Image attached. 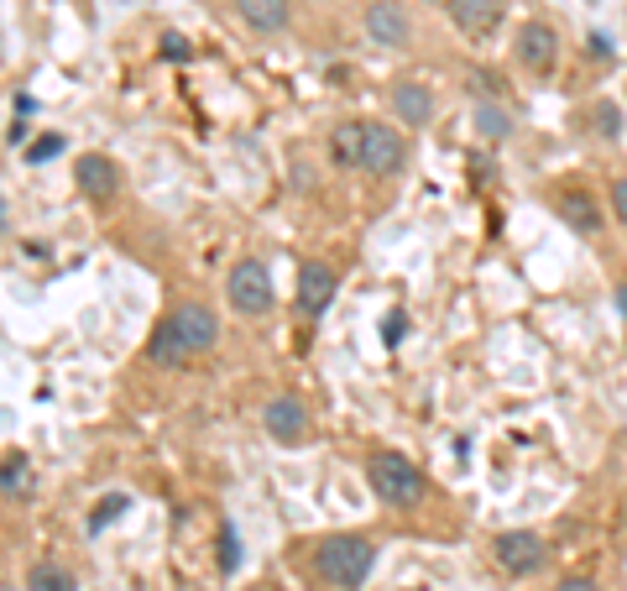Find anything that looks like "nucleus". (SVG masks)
<instances>
[{
    "instance_id": "nucleus-20",
    "label": "nucleus",
    "mask_w": 627,
    "mask_h": 591,
    "mask_svg": "<svg viewBox=\"0 0 627 591\" xmlns=\"http://www.w3.org/2000/svg\"><path fill=\"white\" fill-rule=\"evenodd\" d=\"M126 508H131V498H126V492H110V498H100V503H95V513H89V534H100L105 523H116Z\"/></svg>"
},
{
    "instance_id": "nucleus-8",
    "label": "nucleus",
    "mask_w": 627,
    "mask_h": 591,
    "mask_svg": "<svg viewBox=\"0 0 627 591\" xmlns=\"http://www.w3.org/2000/svg\"><path fill=\"white\" fill-rule=\"evenodd\" d=\"M262 424H267V435L277 440V445H298V440L308 435V408L298 393H277V398L262 408Z\"/></svg>"
},
{
    "instance_id": "nucleus-17",
    "label": "nucleus",
    "mask_w": 627,
    "mask_h": 591,
    "mask_svg": "<svg viewBox=\"0 0 627 591\" xmlns=\"http://www.w3.org/2000/svg\"><path fill=\"white\" fill-rule=\"evenodd\" d=\"M476 131L487 141H508L512 137V116L497 100H476Z\"/></svg>"
},
{
    "instance_id": "nucleus-27",
    "label": "nucleus",
    "mask_w": 627,
    "mask_h": 591,
    "mask_svg": "<svg viewBox=\"0 0 627 591\" xmlns=\"http://www.w3.org/2000/svg\"><path fill=\"white\" fill-rule=\"evenodd\" d=\"M611 215L627 226V174H617L611 178Z\"/></svg>"
},
{
    "instance_id": "nucleus-21",
    "label": "nucleus",
    "mask_w": 627,
    "mask_h": 591,
    "mask_svg": "<svg viewBox=\"0 0 627 591\" xmlns=\"http://www.w3.org/2000/svg\"><path fill=\"white\" fill-rule=\"evenodd\" d=\"M591 126H596V137H617V131H623V110L601 100V105L591 110Z\"/></svg>"
},
{
    "instance_id": "nucleus-1",
    "label": "nucleus",
    "mask_w": 627,
    "mask_h": 591,
    "mask_svg": "<svg viewBox=\"0 0 627 591\" xmlns=\"http://www.w3.org/2000/svg\"><path fill=\"white\" fill-rule=\"evenodd\" d=\"M215 341H221L215 309L199 304V298H184V304H173V309L153 325V335H147V362L184 366V362H194V356H204V351H215Z\"/></svg>"
},
{
    "instance_id": "nucleus-19",
    "label": "nucleus",
    "mask_w": 627,
    "mask_h": 591,
    "mask_svg": "<svg viewBox=\"0 0 627 591\" xmlns=\"http://www.w3.org/2000/svg\"><path fill=\"white\" fill-rule=\"evenodd\" d=\"M27 487H32V466H27V455H6V466H0V492H6V503L27 498Z\"/></svg>"
},
{
    "instance_id": "nucleus-3",
    "label": "nucleus",
    "mask_w": 627,
    "mask_h": 591,
    "mask_svg": "<svg viewBox=\"0 0 627 591\" xmlns=\"http://www.w3.org/2000/svg\"><path fill=\"white\" fill-rule=\"evenodd\" d=\"M366 482H372L382 508H419L424 503V492H429L424 471L398 451H376L372 461H366Z\"/></svg>"
},
{
    "instance_id": "nucleus-2",
    "label": "nucleus",
    "mask_w": 627,
    "mask_h": 591,
    "mask_svg": "<svg viewBox=\"0 0 627 591\" xmlns=\"http://www.w3.org/2000/svg\"><path fill=\"white\" fill-rule=\"evenodd\" d=\"M376 565V544L366 534H330L314 544V575L335 591H361Z\"/></svg>"
},
{
    "instance_id": "nucleus-24",
    "label": "nucleus",
    "mask_w": 627,
    "mask_h": 591,
    "mask_svg": "<svg viewBox=\"0 0 627 591\" xmlns=\"http://www.w3.org/2000/svg\"><path fill=\"white\" fill-rule=\"evenodd\" d=\"M403 335H408V314L403 309H388V314H382V341H388V346H398Z\"/></svg>"
},
{
    "instance_id": "nucleus-16",
    "label": "nucleus",
    "mask_w": 627,
    "mask_h": 591,
    "mask_svg": "<svg viewBox=\"0 0 627 591\" xmlns=\"http://www.w3.org/2000/svg\"><path fill=\"white\" fill-rule=\"evenodd\" d=\"M335 162L340 168H366V121H345L335 126Z\"/></svg>"
},
{
    "instance_id": "nucleus-12",
    "label": "nucleus",
    "mask_w": 627,
    "mask_h": 591,
    "mask_svg": "<svg viewBox=\"0 0 627 591\" xmlns=\"http://www.w3.org/2000/svg\"><path fill=\"white\" fill-rule=\"evenodd\" d=\"M444 11L466 37H492L502 21V0H450Z\"/></svg>"
},
{
    "instance_id": "nucleus-6",
    "label": "nucleus",
    "mask_w": 627,
    "mask_h": 591,
    "mask_svg": "<svg viewBox=\"0 0 627 591\" xmlns=\"http://www.w3.org/2000/svg\"><path fill=\"white\" fill-rule=\"evenodd\" d=\"M403 157H408V141H403V131H398V126L366 121V174L398 178V174H403Z\"/></svg>"
},
{
    "instance_id": "nucleus-18",
    "label": "nucleus",
    "mask_w": 627,
    "mask_h": 591,
    "mask_svg": "<svg viewBox=\"0 0 627 591\" xmlns=\"http://www.w3.org/2000/svg\"><path fill=\"white\" fill-rule=\"evenodd\" d=\"M27 591H79V581H74V571H63V565L37 560L32 571H27Z\"/></svg>"
},
{
    "instance_id": "nucleus-13",
    "label": "nucleus",
    "mask_w": 627,
    "mask_h": 591,
    "mask_svg": "<svg viewBox=\"0 0 627 591\" xmlns=\"http://www.w3.org/2000/svg\"><path fill=\"white\" fill-rule=\"evenodd\" d=\"M236 17L246 21L252 32L272 37V32H288L293 6H288V0H236Z\"/></svg>"
},
{
    "instance_id": "nucleus-29",
    "label": "nucleus",
    "mask_w": 627,
    "mask_h": 591,
    "mask_svg": "<svg viewBox=\"0 0 627 591\" xmlns=\"http://www.w3.org/2000/svg\"><path fill=\"white\" fill-rule=\"evenodd\" d=\"M555 591H601V587H596L591 575H565V581H560Z\"/></svg>"
},
{
    "instance_id": "nucleus-10",
    "label": "nucleus",
    "mask_w": 627,
    "mask_h": 591,
    "mask_svg": "<svg viewBox=\"0 0 627 591\" xmlns=\"http://www.w3.org/2000/svg\"><path fill=\"white\" fill-rule=\"evenodd\" d=\"M366 37H372L376 48H408L413 42V21L398 0H376L366 6Z\"/></svg>"
},
{
    "instance_id": "nucleus-14",
    "label": "nucleus",
    "mask_w": 627,
    "mask_h": 591,
    "mask_svg": "<svg viewBox=\"0 0 627 591\" xmlns=\"http://www.w3.org/2000/svg\"><path fill=\"white\" fill-rule=\"evenodd\" d=\"M560 215H565V226L576 230V236H596V230H601V209H596V199L586 189H565L560 194Z\"/></svg>"
},
{
    "instance_id": "nucleus-28",
    "label": "nucleus",
    "mask_w": 627,
    "mask_h": 591,
    "mask_svg": "<svg viewBox=\"0 0 627 591\" xmlns=\"http://www.w3.org/2000/svg\"><path fill=\"white\" fill-rule=\"evenodd\" d=\"M586 52H591L596 63H611V37H601V32H591V37H586Z\"/></svg>"
},
{
    "instance_id": "nucleus-5",
    "label": "nucleus",
    "mask_w": 627,
    "mask_h": 591,
    "mask_svg": "<svg viewBox=\"0 0 627 591\" xmlns=\"http://www.w3.org/2000/svg\"><path fill=\"white\" fill-rule=\"evenodd\" d=\"M492 560H497V571H502V575L523 581V575H539L543 571L549 544H543V534H533V529H508V534H497V540H492Z\"/></svg>"
},
{
    "instance_id": "nucleus-25",
    "label": "nucleus",
    "mask_w": 627,
    "mask_h": 591,
    "mask_svg": "<svg viewBox=\"0 0 627 591\" xmlns=\"http://www.w3.org/2000/svg\"><path fill=\"white\" fill-rule=\"evenodd\" d=\"M58 152H63V137H37L32 147H27V162L37 168V162H48V157H58Z\"/></svg>"
},
{
    "instance_id": "nucleus-23",
    "label": "nucleus",
    "mask_w": 627,
    "mask_h": 591,
    "mask_svg": "<svg viewBox=\"0 0 627 591\" xmlns=\"http://www.w3.org/2000/svg\"><path fill=\"white\" fill-rule=\"evenodd\" d=\"M221 571L225 575L241 571V534H236V529H225V534H221Z\"/></svg>"
},
{
    "instance_id": "nucleus-22",
    "label": "nucleus",
    "mask_w": 627,
    "mask_h": 591,
    "mask_svg": "<svg viewBox=\"0 0 627 591\" xmlns=\"http://www.w3.org/2000/svg\"><path fill=\"white\" fill-rule=\"evenodd\" d=\"M471 95H476V100H497V95H502V73L471 69Z\"/></svg>"
},
{
    "instance_id": "nucleus-9",
    "label": "nucleus",
    "mask_w": 627,
    "mask_h": 591,
    "mask_svg": "<svg viewBox=\"0 0 627 591\" xmlns=\"http://www.w3.org/2000/svg\"><path fill=\"white\" fill-rule=\"evenodd\" d=\"M512 52H518V63L533 69V73L555 69V58H560V32H555L549 21H523V32H518Z\"/></svg>"
},
{
    "instance_id": "nucleus-26",
    "label": "nucleus",
    "mask_w": 627,
    "mask_h": 591,
    "mask_svg": "<svg viewBox=\"0 0 627 591\" xmlns=\"http://www.w3.org/2000/svg\"><path fill=\"white\" fill-rule=\"evenodd\" d=\"M188 52H194V42H188L184 32H168V37H163V58H168V63H184Z\"/></svg>"
},
{
    "instance_id": "nucleus-31",
    "label": "nucleus",
    "mask_w": 627,
    "mask_h": 591,
    "mask_svg": "<svg viewBox=\"0 0 627 591\" xmlns=\"http://www.w3.org/2000/svg\"><path fill=\"white\" fill-rule=\"evenodd\" d=\"M617 314L627 319V283H617Z\"/></svg>"
},
{
    "instance_id": "nucleus-4",
    "label": "nucleus",
    "mask_w": 627,
    "mask_h": 591,
    "mask_svg": "<svg viewBox=\"0 0 627 591\" xmlns=\"http://www.w3.org/2000/svg\"><path fill=\"white\" fill-rule=\"evenodd\" d=\"M225 298H231V309L241 314H267L272 298H277V288H272V267L262 257H241L236 267H231V278H225Z\"/></svg>"
},
{
    "instance_id": "nucleus-7",
    "label": "nucleus",
    "mask_w": 627,
    "mask_h": 591,
    "mask_svg": "<svg viewBox=\"0 0 627 591\" xmlns=\"http://www.w3.org/2000/svg\"><path fill=\"white\" fill-rule=\"evenodd\" d=\"M335 288H340V273L330 267V262H304L298 267V314L304 319H320L330 304H335Z\"/></svg>"
},
{
    "instance_id": "nucleus-15",
    "label": "nucleus",
    "mask_w": 627,
    "mask_h": 591,
    "mask_svg": "<svg viewBox=\"0 0 627 591\" xmlns=\"http://www.w3.org/2000/svg\"><path fill=\"white\" fill-rule=\"evenodd\" d=\"M392 116L403 126H424L434 116V95L424 85H398L392 89Z\"/></svg>"
},
{
    "instance_id": "nucleus-11",
    "label": "nucleus",
    "mask_w": 627,
    "mask_h": 591,
    "mask_svg": "<svg viewBox=\"0 0 627 591\" xmlns=\"http://www.w3.org/2000/svg\"><path fill=\"white\" fill-rule=\"evenodd\" d=\"M74 184H79V194L85 199H95V205H110L120 189V174H116V162L100 152H85L79 162H74Z\"/></svg>"
},
{
    "instance_id": "nucleus-30",
    "label": "nucleus",
    "mask_w": 627,
    "mask_h": 591,
    "mask_svg": "<svg viewBox=\"0 0 627 591\" xmlns=\"http://www.w3.org/2000/svg\"><path fill=\"white\" fill-rule=\"evenodd\" d=\"M32 110H37V100H32V95H17V121H27Z\"/></svg>"
}]
</instances>
